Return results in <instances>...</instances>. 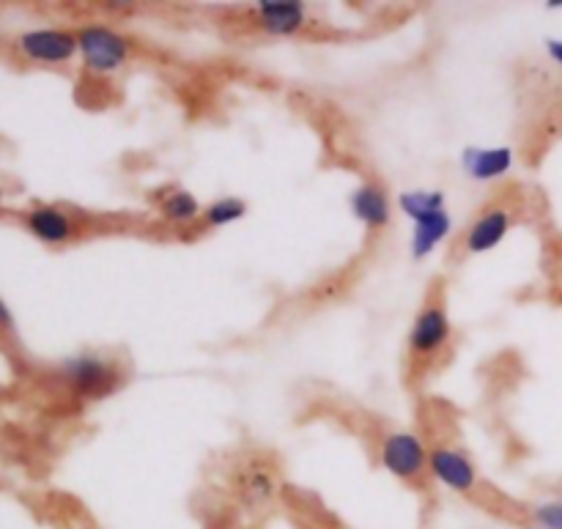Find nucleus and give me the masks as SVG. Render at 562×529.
<instances>
[{
    "label": "nucleus",
    "instance_id": "nucleus-10",
    "mask_svg": "<svg viewBox=\"0 0 562 529\" xmlns=\"http://www.w3.org/2000/svg\"><path fill=\"white\" fill-rule=\"evenodd\" d=\"M516 162V154L508 146H497V149H480V146H469L461 154V168L472 181H494L508 176L510 168Z\"/></svg>",
    "mask_w": 562,
    "mask_h": 529
},
{
    "label": "nucleus",
    "instance_id": "nucleus-13",
    "mask_svg": "<svg viewBox=\"0 0 562 529\" xmlns=\"http://www.w3.org/2000/svg\"><path fill=\"white\" fill-rule=\"evenodd\" d=\"M453 231V220L450 214L442 209V212L428 214L423 220H417L412 225V258L414 261H423L428 255L434 253L439 244L445 242L447 236Z\"/></svg>",
    "mask_w": 562,
    "mask_h": 529
},
{
    "label": "nucleus",
    "instance_id": "nucleus-11",
    "mask_svg": "<svg viewBox=\"0 0 562 529\" xmlns=\"http://www.w3.org/2000/svg\"><path fill=\"white\" fill-rule=\"evenodd\" d=\"M28 231L44 244H69L75 239L77 223L64 212V209H55V206H39L25 217Z\"/></svg>",
    "mask_w": 562,
    "mask_h": 529
},
{
    "label": "nucleus",
    "instance_id": "nucleus-21",
    "mask_svg": "<svg viewBox=\"0 0 562 529\" xmlns=\"http://www.w3.org/2000/svg\"><path fill=\"white\" fill-rule=\"evenodd\" d=\"M527 529H541V527H527Z\"/></svg>",
    "mask_w": 562,
    "mask_h": 529
},
{
    "label": "nucleus",
    "instance_id": "nucleus-6",
    "mask_svg": "<svg viewBox=\"0 0 562 529\" xmlns=\"http://www.w3.org/2000/svg\"><path fill=\"white\" fill-rule=\"evenodd\" d=\"M428 472L442 486L456 494H472L478 491L480 475L475 461L456 447H434L428 455Z\"/></svg>",
    "mask_w": 562,
    "mask_h": 529
},
{
    "label": "nucleus",
    "instance_id": "nucleus-1",
    "mask_svg": "<svg viewBox=\"0 0 562 529\" xmlns=\"http://www.w3.org/2000/svg\"><path fill=\"white\" fill-rule=\"evenodd\" d=\"M64 379L77 398L94 401V398H105L110 392H116L124 376L110 360H102L96 354H83V357H72L64 362Z\"/></svg>",
    "mask_w": 562,
    "mask_h": 529
},
{
    "label": "nucleus",
    "instance_id": "nucleus-9",
    "mask_svg": "<svg viewBox=\"0 0 562 529\" xmlns=\"http://www.w3.org/2000/svg\"><path fill=\"white\" fill-rule=\"evenodd\" d=\"M255 17L261 31L272 36H294L305 28L308 9L297 0H261L255 3Z\"/></svg>",
    "mask_w": 562,
    "mask_h": 529
},
{
    "label": "nucleus",
    "instance_id": "nucleus-4",
    "mask_svg": "<svg viewBox=\"0 0 562 529\" xmlns=\"http://www.w3.org/2000/svg\"><path fill=\"white\" fill-rule=\"evenodd\" d=\"M428 455L431 450L425 447L423 436L412 434V431H395V434L384 436L382 447H379V461L384 469L406 483H414L428 472Z\"/></svg>",
    "mask_w": 562,
    "mask_h": 529
},
{
    "label": "nucleus",
    "instance_id": "nucleus-16",
    "mask_svg": "<svg viewBox=\"0 0 562 529\" xmlns=\"http://www.w3.org/2000/svg\"><path fill=\"white\" fill-rule=\"evenodd\" d=\"M247 214V203L242 198H220V201L209 203L203 209L201 220L206 228H223V225H231L236 220H242Z\"/></svg>",
    "mask_w": 562,
    "mask_h": 529
},
{
    "label": "nucleus",
    "instance_id": "nucleus-3",
    "mask_svg": "<svg viewBox=\"0 0 562 529\" xmlns=\"http://www.w3.org/2000/svg\"><path fill=\"white\" fill-rule=\"evenodd\" d=\"M453 340V327L447 318L445 305L439 299H431L417 313L412 329H409V357L412 362H425L439 357Z\"/></svg>",
    "mask_w": 562,
    "mask_h": 529
},
{
    "label": "nucleus",
    "instance_id": "nucleus-5",
    "mask_svg": "<svg viewBox=\"0 0 562 529\" xmlns=\"http://www.w3.org/2000/svg\"><path fill=\"white\" fill-rule=\"evenodd\" d=\"M17 50L33 64H69L80 53V44L75 33L61 28H39L22 33L17 39Z\"/></svg>",
    "mask_w": 562,
    "mask_h": 529
},
{
    "label": "nucleus",
    "instance_id": "nucleus-15",
    "mask_svg": "<svg viewBox=\"0 0 562 529\" xmlns=\"http://www.w3.org/2000/svg\"><path fill=\"white\" fill-rule=\"evenodd\" d=\"M398 209H401L412 223L423 220L428 214L445 209V192L442 190H406L398 195Z\"/></svg>",
    "mask_w": 562,
    "mask_h": 529
},
{
    "label": "nucleus",
    "instance_id": "nucleus-14",
    "mask_svg": "<svg viewBox=\"0 0 562 529\" xmlns=\"http://www.w3.org/2000/svg\"><path fill=\"white\" fill-rule=\"evenodd\" d=\"M162 217L173 225H190L203 214L198 198L187 190H168L160 198Z\"/></svg>",
    "mask_w": 562,
    "mask_h": 529
},
{
    "label": "nucleus",
    "instance_id": "nucleus-19",
    "mask_svg": "<svg viewBox=\"0 0 562 529\" xmlns=\"http://www.w3.org/2000/svg\"><path fill=\"white\" fill-rule=\"evenodd\" d=\"M11 324V313H9V307L3 305V302H0V327H9Z\"/></svg>",
    "mask_w": 562,
    "mask_h": 529
},
{
    "label": "nucleus",
    "instance_id": "nucleus-2",
    "mask_svg": "<svg viewBox=\"0 0 562 529\" xmlns=\"http://www.w3.org/2000/svg\"><path fill=\"white\" fill-rule=\"evenodd\" d=\"M83 64L96 75H113L129 61V42L107 25H85L77 33Z\"/></svg>",
    "mask_w": 562,
    "mask_h": 529
},
{
    "label": "nucleus",
    "instance_id": "nucleus-12",
    "mask_svg": "<svg viewBox=\"0 0 562 529\" xmlns=\"http://www.w3.org/2000/svg\"><path fill=\"white\" fill-rule=\"evenodd\" d=\"M351 212L360 220L368 231H382L384 225L390 223V198L387 192L373 184V181H365L357 190L351 192Z\"/></svg>",
    "mask_w": 562,
    "mask_h": 529
},
{
    "label": "nucleus",
    "instance_id": "nucleus-20",
    "mask_svg": "<svg viewBox=\"0 0 562 529\" xmlns=\"http://www.w3.org/2000/svg\"><path fill=\"white\" fill-rule=\"evenodd\" d=\"M546 9H562V0H546Z\"/></svg>",
    "mask_w": 562,
    "mask_h": 529
},
{
    "label": "nucleus",
    "instance_id": "nucleus-7",
    "mask_svg": "<svg viewBox=\"0 0 562 529\" xmlns=\"http://www.w3.org/2000/svg\"><path fill=\"white\" fill-rule=\"evenodd\" d=\"M236 497L247 513H264L277 497V477L272 466L253 461L236 475Z\"/></svg>",
    "mask_w": 562,
    "mask_h": 529
},
{
    "label": "nucleus",
    "instance_id": "nucleus-17",
    "mask_svg": "<svg viewBox=\"0 0 562 529\" xmlns=\"http://www.w3.org/2000/svg\"><path fill=\"white\" fill-rule=\"evenodd\" d=\"M535 527L541 529H562V499H546V502H538L535 508L530 510Z\"/></svg>",
    "mask_w": 562,
    "mask_h": 529
},
{
    "label": "nucleus",
    "instance_id": "nucleus-18",
    "mask_svg": "<svg viewBox=\"0 0 562 529\" xmlns=\"http://www.w3.org/2000/svg\"><path fill=\"white\" fill-rule=\"evenodd\" d=\"M546 53L554 64L562 66V39H546Z\"/></svg>",
    "mask_w": 562,
    "mask_h": 529
},
{
    "label": "nucleus",
    "instance_id": "nucleus-22",
    "mask_svg": "<svg viewBox=\"0 0 562 529\" xmlns=\"http://www.w3.org/2000/svg\"><path fill=\"white\" fill-rule=\"evenodd\" d=\"M0 201H3V195H0Z\"/></svg>",
    "mask_w": 562,
    "mask_h": 529
},
{
    "label": "nucleus",
    "instance_id": "nucleus-8",
    "mask_svg": "<svg viewBox=\"0 0 562 529\" xmlns=\"http://www.w3.org/2000/svg\"><path fill=\"white\" fill-rule=\"evenodd\" d=\"M510 225H513V214L505 209V206H494V209H486L472 220V225L467 228V236H464V250L469 255H480L494 250L505 236H508Z\"/></svg>",
    "mask_w": 562,
    "mask_h": 529
}]
</instances>
